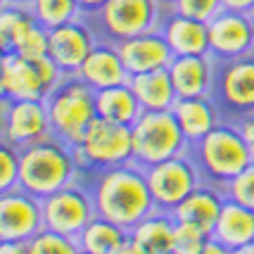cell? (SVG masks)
I'll list each match as a JSON object with an SVG mask.
<instances>
[{"mask_svg": "<svg viewBox=\"0 0 254 254\" xmlns=\"http://www.w3.org/2000/svg\"><path fill=\"white\" fill-rule=\"evenodd\" d=\"M90 192L98 216H105L128 231L157 209L147 171L135 162L90 171Z\"/></svg>", "mask_w": 254, "mask_h": 254, "instance_id": "6da1fadb", "label": "cell"}, {"mask_svg": "<svg viewBox=\"0 0 254 254\" xmlns=\"http://www.w3.org/2000/svg\"><path fill=\"white\" fill-rule=\"evenodd\" d=\"M19 155H22L19 186L38 199L78 181L81 166L76 162L74 147L60 140L57 135H48L38 143L26 145L19 150Z\"/></svg>", "mask_w": 254, "mask_h": 254, "instance_id": "7a4b0ae2", "label": "cell"}, {"mask_svg": "<svg viewBox=\"0 0 254 254\" xmlns=\"http://www.w3.org/2000/svg\"><path fill=\"white\" fill-rule=\"evenodd\" d=\"M190 155L197 162L204 181L221 188L254 162L252 147L233 119H223L202 140L190 145Z\"/></svg>", "mask_w": 254, "mask_h": 254, "instance_id": "3957f363", "label": "cell"}, {"mask_svg": "<svg viewBox=\"0 0 254 254\" xmlns=\"http://www.w3.org/2000/svg\"><path fill=\"white\" fill-rule=\"evenodd\" d=\"M45 105L50 112L53 135L69 143L71 147L83 138V133L98 117L95 90L76 74H66L62 83L45 98Z\"/></svg>", "mask_w": 254, "mask_h": 254, "instance_id": "277c9868", "label": "cell"}, {"mask_svg": "<svg viewBox=\"0 0 254 254\" xmlns=\"http://www.w3.org/2000/svg\"><path fill=\"white\" fill-rule=\"evenodd\" d=\"M133 133V162L143 169L166 162L171 157L186 155L190 150L188 138L183 135L171 110L145 112L131 124Z\"/></svg>", "mask_w": 254, "mask_h": 254, "instance_id": "5b68a950", "label": "cell"}, {"mask_svg": "<svg viewBox=\"0 0 254 254\" xmlns=\"http://www.w3.org/2000/svg\"><path fill=\"white\" fill-rule=\"evenodd\" d=\"M169 12L166 0H107L93 17L95 26L102 33V41L119 43L131 36L159 29Z\"/></svg>", "mask_w": 254, "mask_h": 254, "instance_id": "8992f818", "label": "cell"}, {"mask_svg": "<svg viewBox=\"0 0 254 254\" xmlns=\"http://www.w3.org/2000/svg\"><path fill=\"white\" fill-rule=\"evenodd\" d=\"M74 155L81 171H102L112 166L133 162V133L131 126L107 122L95 117L83 138L74 145Z\"/></svg>", "mask_w": 254, "mask_h": 254, "instance_id": "52a82bcc", "label": "cell"}, {"mask_svg": "<svg viewBox=\"0 0 254 254\" xmlns=\"http://www.w3.org/2000/svg\"><path fill=\"white\" fill-rule=\"evenodd\" d=\"M145 171H147V183H150L157 209L164 211H174L204 181L190 150L186 155L171 157V159L159 162Z\"/></svg>", "mask_w": 254, "mask_h": 254, "instance_id": "ba28073f", "label": "cell"}, {"mask_svg": "<svg viewBox=\"0 0 254 254\" xmlns=\"http://www.w3.org/2000/svg\"><path fill=\"white\" fill-rule=\"evenodd\" d=\"M95 216L98 211L90 186H83L81 181H74L43 197V223L50 231L76 238Z\"/></svg>", "mask_w": 254, "mask_h": 254, "instance_id": "9c48e42d", "label": "cell"}, {"mask_svg": "<svg viewBox=\"0 0 254 254\" xmlns=\"http://www.w3.org/2000/svg\"><path fill=\"white\" fill-rule=\"evenodd\" d=\"M214 100L226 119H240L254 112V53L216 62Z\"/></svg>", "mask_w": 254, "mask_h": 254, "instance_id": "30bf717a", "label": "cell"}, {"mask_svg": "<svg viewBox=\"0 0 254 254\" xmlns=\"http://www.w3.org/2000/svg\"><path fill=\"white\" fill-rule=\"evenodd\" d=\"M2 143L26 147L53 135L50 112L45 100H7L2 98Z\"/></svg>", "mask_w": 254, "mask_h": 254, "instance_id": "8fae6325", "label": "cell"}, {"mask_svg": "<svg viewBox=\"0 0 254 254\" xmlns=\"http://www.w3.org/2000/svg\"><path fill=\"white\" fill-rule=\"evenodd\" d=\"M43 228V199L22 186L0 192V243H29Z\"/></svg>", "mask_w": 254, "mask_h": 254, "instance_id": "7c38bea8", "label": "cell"}, {"mask_svg": "<svg viewBox=\"0 0 254 254\" xmlns=\"http://www.w3.org/2000/svg\"><path fill=\"white\" fill-rule=\"evenodd\" d=\"M209 55L216 62L254 53V26L247 12L221 10L209 22Z\"/></svg>", "mask_w": 254, "mask_h": 254, "instance_id": "4fadbf2b", "label": "cell"}, {"mask_svg": "<svg viewBox=\"0 0 254 254\" xmlns=\"http://www.w3.org/2000/svg\"><path fill=\"white\" fill-rule=\"evenodd\" d=\"M48 38H50L48 55L62 66L64 74H76L81 64L86 62V57L90 55V50L100 41L86 17H78L74 22H66L55 29H48Z\"/></svg>", "mask_w": 254, "mask_h": 254, "instance_id": "5bb4252c", "label": "cell"}, {"mask_svg": "<svg viewBox=\"0 0 254 254\" xmlns=\"http://www.w3.org/2000/svg\"><path fill=\"white\" fill-rule=\"evenodd\" d=\"M117 48H119V55H122L131 76L155 71V69H169L171 60L176 57L162 29H152V31H145L140 36H131L126 41H119Z\"/></svg>", "mask_w": 254, "mask_h": 254, "instance_id": "9a60e30c", "label": "cell"}, {"mask_svg": "<svg viewBox=\"0 0 254 254\" xmlns=\"http://www.w3.org/2000/svg\"><path fill=\"white\" fill-rule=\"evenodd\" d=\"M0 93L7 100H45L50 95V88L45 86L33 60H26L17 53H2Z\"/></svg>", "mask_w": 254, "mask_h": 254, "instance_id": "2e32d148", "label": "cell"}, {"mask_svg": "<svg viewBox=\"0 0 254 254\" xmlns=\"http://www.w3.org/2000/svg\"><path fill=\"white\" fill-rule=\"evenodd\" d=\"M178 98H202L214 95L216 60L211 55H176L169 64Z\"/></svg>", "mask_w": 254, "mask_h": 254, "instance_id": "e0dca14e", "label": "cell"}, {"mask_svg": "<svg viewBox=\"0 0 254 254\" xmlns=\"http://www.w3.org/2000/svg\"><path fill=\"white\" fill-rule=\"evenodd\" d=\"M81 81H86L93 90H102L110 86H119V83H128V69L124 64L119 48L112 41H98V45L90 50L86 62L81 64L76 71Z\"/></svg>", "mask_w": 254, "mask_h": 254, "instance_id": "ac0fdd59", "label": "cell"}, {"mask_svg": "<svg viewBox=\"0 0 254 254\" xmlns=\"http://www.w3.org/2000/svg\"><path fill=\"white\" fill-rule=\"evenodd\" d=\"M174 117L188 143L202 140L209 131H214L219 124L226 119L221 105L214 100V95H202V98H178L174 102Z\"/></svg>", "mask_w": 254, "mask_h": 254, "instance_id": "d6986e66", "label": "cell"}, {"mask_svg": "<svg viewBox=\"0 0 254 254\" xmlns=\"http://www.w3.org/2000/svg\"><path fill=\"white\" fill-rule=\"evenodd\" d=\"M223 202H226V190L216 183L202 181L171 214L176 216V221L195 223L211 235L214 226L219 221V214L223 209Z\"/></svg>", "mask_w": 254, "mask_h": 254, "instance_id": "ffe728a7", "label": "cell"}, {"mask_svg": "<svg viewBox=\"0 0 254 254\" xmlns=\"http://www.w3.org/2000/svg\"><path fill=\"white\" fill-rule=\"evenodd\" d=\"M159 29L171 45L174 55H209V26H207V22L178 14L169 7Z\"/></svg>", "mask_w": 254, "mask_h": 254, "instance_id": "44dd1931", "label": "cell"}, {"mask_svg": "<svg viewBox=\"0 0 254 254\" xmlns=\"http://www.w3.org/2000/svg\"><path fill=\"white\" fill-rule=\"evenodd\" d=\"M211 238L226 245L228 250H238L243 245L254 243V209L226 197Z\"/></svg>", "mask_w": 254, "mask_h": 254, "instance_id": "7402d4cb", "label": "cell"}, {"mask_svg": "<svg viewBox=\"0 0 254 254\" xmlns=\"http://www.w3.org/2000/svg\"><path fill=\"white\" fill-rule=\"evenodd\" d=\"M128 86L133 88L135 98H138V102H140V107L145 112L171 110L174 102L178 100L169 69H155V71H145V74H133L128 78Z\"/></svg>", "mask_w": 254, "mask_h": 254, "instance_id": "603a6c76", "label": "cell"}, {"mask_svg": "<svg viewBox=\"0 0 254 254\" xmlns=\"http://www.w3.org/2000/svg\"><path fill=\"white\" fill-rule=\"evenodd\" d=\"M174 228H176V216L171 211L155 209L131 228V240L147 254H171Z\"/></svg>", "mask_w": 254, "mask_h": 254, "instance_id": "cb8c5ba5", "label": "cell"}, {"mask_svg": "<svg viewBox=\"0 0 254 254\" xmlns=\"http://www.w3.org/2000/svg\"><path fill=\"white\" fill-rule=\"evenodd\" d=\"M95 107H98V117L124 126H131L143 114V107L128 83L95 90Z\"/></svg>", "mask_w": 254, "mask_h": 254, "instance_id": "d4e9b609", "label": "cell"}, {"mask_svg": "<svg viewBox=\"0 0 254 254\" xmlns=\"http://www.w3.org/2000/svg\"><path fill=\"white\" fill-rule=\"evenodd\" d=\"M81 252L86 254H114L119 247L131 240V231L105 216H95L93 221L76 235Z\"/></svg>", "mask_w": 254, "mask_h": 254, "instance_id": "484cf974", "label": "cell"}, {"mask_svg": "<svg viewBox=\"0 0 254 254\" xmlns=\"http://www.w3.org/2000/svg\"><path fill=\"white\" fill-rule=\"evenodd\" d=\"M36 24V17L31 14L26 2H7L2 0L0 12V45L2 53H10L14 43Z\"/></svg>", "mask_w": 254, "mask_h": 254, "instance_id": "4316f807", "label": "cell"}, {"mask_svg": "<svg viewBox=\"0 0 254 254\" xmlns=\"http://www.w3.org/2000/svg\"><path fill=\"white\" fill-rule=\"evenodd\" d=\"M36 22L45 29H55L66 22H74L78 17H83L81 5L76 0H29L26 2Z\"/></svg>", "mask_w": 254, "mask_h": 254, "instance_id": "83f0119b", "label": "cell"}, {"mask_svg": "<svg viewBox=\"0 0 254 254\" xmlns=\"http://www.w3.org/2000/svg\"><path fill=\"white\" fill-rule=\"evenodd\" d=\"M26 250H29V254H81L76 238L50 231V228L36 233L26 243Z\"/></svg>", "mask_w": 254, "mask_h": 254, "instance_id": "f1b7e54d", "label": "cell"}, {"mask_svg": "<svg viewBox=\"0 0 254 254\" xmlns=\"http://www.w3.org/2000/svg\"><path fill=\"white\" fill-rule=\"evenodd\" d=\"M209 240H211V235L207 231H202L199 226L188 223V221H176L171 252L174 254H199L207 247Z\"/></svg>", "mask_w": 254, "mask_h": 254, "instance_id": "f546056e", "label": "cell"}, {"mask_svg": "<svg viewBox=\"0 0 254 254\" xmlns=\"http://www.w3.org/2000/svg\"><path fill=\"white\" fill-rule=\"evenodd\" d=\"M48 50H50V38H48V29L41 26V24L36 22L29 29V31L24 33L22 38L14 43L10 53H17V55L26 57V60H38V57L48 55Z\"/></svg>", "mask_w": 254, "mask_h": 254, "instance_id": "4dcf8cb0", "label": "cell"}, {"mask_svg": "<svg viewBox=\"0 0 254 254\" xmlns=\"http://www.w3.org/2000/svg\"><path fill=\"white\" fill-rule=\"evenodd\" d=\"M19 171H22L19 147L2 143V147H0V192L19 186Z\"/></svg>", "mask_w": 254, "mask_h": 254, "instance_id": "1f68e13d", "label": "cell"}, {"mask_svg": "<svg viewBox=\"0 0 254 254\" xmlns=\"http://www.w3.org/2000/svg\"><path fill=\"white\" fill-rule=\"evenodd\" d=\"M223 190H226L228 199H235V202L254 209V162L247 169H243L233 181H228Z\"/></svg>", "mask_w": 254, "mask_h": 254, "instance_id": "d6a6232c", "label": "cell"}, {"mask_svg": "<svg viewBox=\"0 0 254 254\" xmlns=\"http://www.w3.org/2000/svg\"><path fill=\"white\" fill-rule=\"evenodd\" d=\"M169 7L178 14L209 22L211 17H216L223 10V2L221 0H169Z\"/></svg>", "mask_w": 254, "mask_h": 254, "instance_id": "836d02e7", "label": "cell"}, {"mask_svg": "<svg viewBox=\"0 0 254 254\" xmlns=\"http://www.w3.org/2000/svg\"><path fill=\"white\" fill-rule=\"evenodd\" d=\"M223 10H235V12H250L254 7V0H221Z\"/></svg>", "mask_w": 254, "mask_h": 254, "instance_id": "e575fe53", "label": "cell"}, {"mask_svg": "<svg viewBox=\"0 0 254 254\" xmlns=\"http://www.w3.org/2000/svg\"><path fill=\"white\" fill-rule=\"evenodd\" d=\"M0 254H29L26 243H0Z\"/></svg>", "mask_w": 254, "mask_h": 254, "instance_id": "d590c367", "label": "cell"}, {"mask_svg": "<svg viewBox=\"0 0 254 254\" xmlns=\"http://www.w3.org/2000/svg\"><path fill=\"white\" fill-rule=\"evenodd\" d=\"M199 254H233V250H228L226 245H221L219 240H214V238H211L209 243H207V247H204Z\"/></svg>", "mask_w": 254, "mask_h": 254, "instance_id": "8d00e7d4", "label": "cell"}, {"mask_svg": "<svg viewBox=\"0 0 254 254\" xmlns=\"http://www.w3.org/2000/svg\"><path fill=\"white\" fill-rule=\"evenodd\" d=\"M76 2L81 5V12H83V14H95L107 0H76Z\"/></svg>", "mask_w": 254, "mask_h": 254, "instance_id": "74e56055", "label": "cell"}, {"mask_svg": "<svg viewBox=\"0 0 254 254\" xmlns=\"http://www.w3.org/2000/svg\"><path fill=\"white\" fill-rule=\"evenodd\" d=\"M114 254H147V252H145L143 247H138V245L133 243V240H128V243L124 245V247H119V250H117Z\"/></svg>", "mask_w": 254, "mask_h": 254, "instance_id": "f35d334b", "label": "cell"}, {"mask_svg": "<svg viewBox=\"0 0 254 254\" xmlns=\"http://www.w3.org/2000/svg\"><path fill=\"white\" fill-rule=\"evenodd\" d=\"M233 254H254V243H250V245H243V247H238V250H233Z\"/></svg>", "mask_w": 254, "mask_h": 254, "instance_id": "ab89813d", "label": "cell"}, {"mask_svg": "<svg viewBox=\"0 0 254 254\" xmlns=\"http://www.w3.org/2000/svg\"><path fill=\"white\" fill-rule=\"evenodd\" d=\"M247 17H250V22H252V26H254V7L250 12H247Z\"/></svg>", "mask_w": 254, "mask_h": 254, "instance_id": "60d3db41", "label": "cell"}, {"mask_svg": "<svg viewBox=\"0 0 254 254\" xmlns=\"http://www.w3.org/2000/svg\"><path fill=\"white\" fill-rule=\"evenodd\" d=\"M7 2H29V0H7Z\"/></svg>", "mask_w": 254, "mask_h": 254, "instance_id": "b9f144b4", "label": "cell"}, {"mask_svg": "<svg viewBox=\"0 0 254 254\" xmlns=\"http://www.w3.org/2000/svg\"><path fill=\"white\" fill-rule=\"evenodd\" d=\"M250 147H252V157H254V143H250Z\"/></svg>", "mask_w": 254, "mask_h": 254, "instance_id": "7bdbcfd3", "label": "cell"}, {"mask_svg": "<svg viewBox=\"0 0 254 254\" xmlns=\"http://www.w3.org/2000/svg\"><path fill=\"white\" fill-rule=\"evenodd\" d=\"M81 254H86V252H81Z\"/></svg>", "mask_w": 254, "mask_h": 254, "instance_id": "ee69618b", "label": "cell"}, {"mask_svg": "<svg viewBox=\"0 0 254 254\" xmlns=\"http://www.w3.org/2000/svg\"><path fill=\"white\" fill-rule=\"evenodd\" d=\"M166 2H169V0H166Z\"/></svg>", "mask_w": 254, "mask_h": 254, "instance_id": "f6af8a7d", "label": "cell"}, {"mask_svg": "<svg viewBox=\"0 0 254 254\" xmlns=\"http://www.w3.org/2000/svg\"><path fill=\"white\" fill-rule=\"evenodd\" d=\"M171 254H174V252H171Z\"/></svg>", "mask_w": 254, "mask_h": 254, "instance_id": "bcb514c9", "label": "cell"}]
</instances>
